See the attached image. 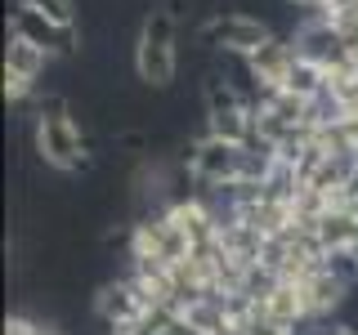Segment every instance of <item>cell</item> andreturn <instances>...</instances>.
<instances>
[{
  "label": "cell",
  "instance_id": "1",
  "mask_svg": "<svg viewBox=\"0 0 358 335\" xmlns=\"http://www.w3.org/2000/svg\"><path fill=\"white\" fill-rule=\"evenodd\" d=\"M175 31H179V18L171 9H152L139 27V40H134V72H139L143 85L152 89H166L175 81V67H179V54H175Z\"/></svg>",
  "mask_w": 358,
  "mask_h": 335
},
{
  "label": "cell",
  "instance_id": "2",
  "mask_svg": "<svg viewBox=\"0 0 358 335\" xmlns=\"http://www.w3.org/2000/svg\"><path fill=\"white\" fill-rule=\"evenodd\" d=\"M36 152L50 170L59 174H76L90 165V152H85V134L76 130V121L67 117V107H54V112H41L36 121Z\"/></svg>",
  "mask_w": 358,
  "mask_h": 335
},
{
  "label": "cell",
  "instance_id": "3",
  "mask_svg": "<svg viewBox=\"0 0 358 335\" xmlns=\"http://www.w3.org/2000/svg\"><path fill=\"white\" fill-rule=\"evenodd\" d=\"M238 152H242V143H229V139L206 134V139H197L193 148H188V170H193L197 184L224 188L229 179H238Z\"/></svg>",
  "mask_w": 358,
  "mask_h": 335
},
{
  "label": "cell",
  "instance_id": "4",
  "mask_svg": "<svg viewBox=\"0 0 358 335\" xmlns=\"http://www.w3.org/2000/svg\"><path fill=\"white\" fill-rule=\"evenodd\" d=\"M268 36H273V31L251 14H220V18H210L206 27H201V40L220 45L224 54H255Z\"/></svg>",
  "mask_w": 358,
  "mask_h": 335
},
{
  "label": "cell",
  "instance_id": "5",
  "mask_svg": "<svg viewBox=\"0 0 358 335\" xmlns=\"http://www.w3.org/2000/svg\"><path fill=\"white\" fill-rule=\"evenodd\" d=\"M9 31H18V36L36 40L41 50H50V54H72V50H76V27H63V22H54L50 14H41L31 0H22L14 14H9Z\"/></svg>",
  "mask_w": 358,
  "mask_h": 335
},
{
  "label": "cell",
  "instance_id": "6",
  "mask_svg": "<svg viewBox=\"0 0 358 335\" xmlns=\"http://www.w3.org/2000/svg\"><path fill=\"white\" fill-rule=\"evenodd\" d=\"M300 59V45L296 36H268L260 50L251 54V67H255V81H260V89H287V76L291 67H296Z\"/></svg>",
  "mask_w": 358,
  "mask_h": 335
},
{
  "label": "cell",
  "instance_id": "7",
  "mask_svg": "<svg viewBox=\"0 0 358 335\" xmlns=\"http://www.w3.org/2000/svg\"><path fill=\"white\" fill-rule=\"evenodd\" d=\"M300 286H305V308H309V322H327L331 313L345 304V295H350V277L331 273L327 264H322L313 277H305Z\"/></svg>",
  "mask_w": 358,
  "mask_h": 335
},
{
  "label": "cell",
  "instance_id": "8",
  "mask_svg": "<svg viewBox=\"0 0 358 335\" xmlns=\"http://www.w3.org/2000/svg\"><path fill=\"white\" fill-rule=\"evenodd\" d=\"M166 215H171V223H179V228L188 232V241L193 246H206L215 241V223H220V210H210L201 197H184V201H171L166 206Z\"/></svg>",
  "mask_w": 358,
  "mask_h": 335
},
{
  "label": "cell",
  "instance_id": "9",
  "mask_svg": "<svg viewBox=\"0 0 358 335\" xmlns=\"http://www.w3.org/2000/svg\"><path fill=\"white\" fill-rule=\"evenodd\" d=\"M94 308H99V318H103L108 327H117V322H130V318H139V313L148 308V304H143L139 286H134L130 277H117V282H108L103 290H99Z\"/></svg>",
  "mask_w": 358,
  "mask_h": 335
},
{
  "label": "cell",
  "instance_id": "10",
  "mask_svg": "<svg viewBox=\"0 0 358 335\" xmlns=\"http://www.w3.org/2000/svg\"><path fill=\"white\" fill-rule=\"evenodd\" d=\"M260 304H264L268 313H273V318H282L287 327H296V331L309 322V308H305V286H300V282H287V277H278V286L268 290Z\"/></svg>",
  "mask_w": 358,
  "mask_h": 335
},
{
  "label": "cell",
  "instance_id": "11",
  "mask_svg": "<svg viewBox=\"0 0 358 335\" xmlns=\"http://www.w3.org/2000/svg\"><path fill=\"white\" fill-rule=\"evenodd\" d=\"M50 59H54V54L41 50L36 40H27V36H18V31H9L5 67H14V72H27V76H36V81H41V72H45V63H50Z\"/></svg>",
  "mask_w": 358,
  "mask_h": 335
},
{
  "label": "cell",
  "instance_id": "12",
  "mask_svg": "<svg viewBox=\"0 0 358 335\" xmlns=\"http://www.w3.org/2000/svg\"><path fill=\"white\" fill-rule=\"evenodd\" d=\"M287 89H291V94H305V98L322 94V89H327V63L300 54L296 67H291V76H287Z\"/></svg>",
  "mask_w": 358,
  "mask_h": 335
},
{
  "label": "cell",
  "instance_id": "13",
  "mask_svg": "<svg viewBox=\"0 0 358 335\" xmlns=\"http://www.w3.org/2000/svg\"><path fill=\"white\" fill-rule=\"evenodd\" d=\"M246 103H251V98L233 81H220V76L206 81V112H229V107H246Z\"/></svg>",
  "mask_w": 358,
  "mask_h": 335
},
{
  "label": "cell",
  "instance_id": "14",
  "mask_svg": "<svg viewBox=\"0 0 358 335\" xmlns=\"http://www.w3.org/2000/svg\"><path fill=\"white\" fill-rule=\"evenodd\" d=\"M31 89H36V76L5 67V98H9V103H27V98H31Z\"/></svg>",
  "mask_w": 358,
  "mask_h": 335
},
{
  "label": "cell",
  "instance_id": "15",
  "mask_svg": "<svg viewBox=\"0 0 358 335\" xmlns=\"http://www.w3.org/2000/svg\"><path fill=\"white\" fill-rule=\"evenodd\" d=\"M31 5H36L41 14H50L54 22H63V27H76V5L72 0H31Z\"/></svg>",
  "mask_w": 358,
  "mask_h": 335
},
{
  "label": "cell",
  "instance_id": "16",
  "mask_svg": "<svg viewBox=\"0 0 358 335\" xmlns=\"http://www.w3.org/2000/svg\"><path fill=\"white\" fill-rule=\"evenodd\" d=\"M5 335H59V331L45 327V322H31V318H9L5 322Z\"/></svg>",
  "mask_w": 358,
  "mask_h": 335
},
{
  "label": "cell",
  "instance_id": "17",
  "mask_svg": "<svg viewBox=\"0 0 358 335\" xmlns=\"http://www.w3.org/2000/svg\"><path fill=\"white\" fill-rule=\"evenodd\" d=\"M166 9H171L175 18H184V0H166Z\"/></svg>",
  "mask_w": 358,
  "mask_h": 335
},
{
  "label": "cell",
  "instance_id": "18",
  "mask_svg": "<svg viewBox=\"0 0 358 335\" xmlns=\"http://www.w3.org/2000/svg\"><path fill=\"white\" fill-rule=\"evenodd\" d=\"M318 335H354L350 327H331V331H318Z\"/></svg>",
  "mask_w": 358,
  "mask_h": 335
},
{
  "label": "cell",
  "instance_id": "19",
  "mask_svg": "<svg viewBox=\"0 0 358 335\" xmlns=\"http://www.w3.org/2000/svg\"><path fill=\"white\" fill-rule=\"evenodd\" d=\"M354 255H358V246H354Z\"/></svg>",
  "mask_w": 358,
  "mask_h": 335
}]
</instances>
